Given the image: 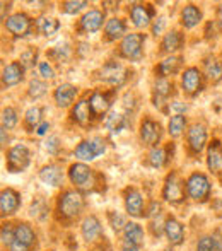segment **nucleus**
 <instances>
[{"label": "nucleus", "instance_id": "8", "mask_svg": "<svg viewBox=\"0 0 222 251\" xmlns=\"http://www.w3.org/2000/svg\"><path fill=\"white\" fill-rule=\"evenodd\" d=\"M185 185L176 173H169L163 186V199L169 203H179L185 199Z\"/></svg>", "mask_w": 222, "mask_h": 251}, {"label": "nucleus", "instance_id": "10", "mask_svg": "<svg viewBox=\"0 0 222 251\" xmlns=\"http://www.w3.org/2000/svg\"><path fill=\"white\" fill-rule=\"evenodd\" d=\"M161 135H163V130H161V125L156 122V120L146 118L140 122V140H142L146 146L149 147H157L161 140Z\"/></svg>", "mask_w": 222, "mask_h": 251}, {"label": "nucleus", "instance_id": "13", "mask_svg": "<svg viewBox=\"0 0 222 251\" xmlns=\"http://www.w3.org/2000/svg\"><path fill=\"white\" fill-rule=\"evenodd\" d=\"M181 87L188 96H195L202 89V72L197 67H190L181 75Z\"/></svg>", "mask_w": 222, "mask_h": 251}, {"label": "nucleus", "instance_id": "46", "mask_svg": "<svg viewBox=\"0 0 222 251\" xmlns=\"http://www.w3.org/2000/svg\"><path fill=\"white\" fill-rule=\"evenodd\" d=\"M164 27H166V17L164 16H159L156 21L152 23V34L154 36H159V34H163Z\"/></svg>", "mask_w": 222, "mask_h": 251}, {"label": "nucleus", "instance_id": "6", "mask_svg": "<svg viewBox=\"0 0 222 251\" xmlns=\"http://www.w3.org/2000/svg\"><path fill=\"white\" fill-rule=\"evenodd\" d=\"M104 151H106L104 140L101 137H94L91 140H82L75 147V157L79 161H94L101 154H104Z\"/></svg>", "mask_w": 222, "mask_h": 251}, {"label": "nucleus", "instance_id": "42", "mask_svg": "<svg viewBox=\"0 0 222 251\" xmlns=\"http://www.w3.org/2000/svg\"><path fill=\"white\" fill-rule=\"evenodd\" d=\"M21 63H23L24 69H29V67H34L38 63V50L33 47L26 48L23 53H21Z\"/></svg>", "mask_w": 222, "mask_h": 251}, {"label": "nucleus", "instance_id": "30", "mask_svg": "<svg viewBox=\"0 0 222 251\" xmlns=\"http://www.w3.org/2000/svg\"><path fill=\"white\" fill-rule=\"evenodd\" d=\"M14 234H16L17 241L29 246V248L36 243V234H34L33 227L26 222H19L17 226H14Z\"/></svg>", "mask_w": 222, "mask_h": 251}, {"label": "nucleus", "instance_id": "19", "mask_svg": "<svg viewBox=\"0 0 222 251\" xmlns=\"http://www.w3.org/2000/svg\"><path fill=\"white\" fill-rule=\"evenodd\" d=\"M164 234H166L168 241L173 246H179L185 241V227L179 221H176L174 217H168L164 221Z\"/></svg>", "mask_w": 222, "mask_h": 251}, {"label": "nucleus", "instance_id": "5", "mask_svg": "<svg viewBox=\"0 0 222 251\" xmlns=\"http://www.w3.org/2000/svg\"><path fill=\"white\" fill-rule=\"evenodd\" d=\"M69 179L75 188L89 190L94 185V171L84 162H75L69 168Z\"/></svg>", "mask_w": 222, "mask_h": 251}, {"label": "nucleus", "instance_id": "14", "mask_svg": "<svg viewBox=\"0 0 222 251\" xmlns=\"http://www.w3.org/2000/svg\"><path fill=\"white\" fill-rule=\"evenodd\" d=\"M24 67L21 62H10L2 69V86L3 87H14L23 82L24 79Z\"/></svg>", "mask_w": 222, "mask_h": 251}, {"label": "nucleus", "instance_id": "1", "mask_svg": "<svg viewBox=\"0 0 222 251\" xmlns=\"http://www.w3.org/2000/svg\"><path fill=\"white\" fill-rule=\"evenodd\" d=\"M56 208L63 219H75L84 210V197L77 190H65L58 197Z\"/></svg>", "mask_w": 222, "mask_h": 251}, {"label": "nucleus", "instance_id": "18", "mask_svg": "<svg viewBox=\"0 0 222 251\" xmlns=\"http://www.w3.org/2000/svg\"><path fill=\"white\" fill-rule=\"evenodd\" d=\"M130 21L135 27H147L152 21V9L147 3H135L130 9Z\"/></svg>", "mask_w": 222, "mask_h": 251}, {"label": "nucleus", "instance_id": "44", "mask_svg": "<svg viewBox=\"0 0 222 251\" xmlns=\"http://www.w3.org/2000/svg\"><path fill=\"white\" fill-rule=\"evenodd\" d=\"M0 239H2L3 246H10L16 239V234H14V227L10 224H3L2 231H0Z\"/></svg>", "mask_w": 222, "mask_h": 251}, {"label": "nucleus", "instance_id": "21", "mask_svg": "<svg viewBox=\"0 0 222 251\" xmlns=\"http://www.w3.org/2000/svg\"><path fill=\"white\" fill-rule=\"evenodd\" d=\"M77 94H79V89L74 84H62L55 89L53 100L58 108H69V106H72Z\"/></svg>", "mask_w": 222, "mask_h": 251}, {"label": "nucleus", "instance_id": "35", "mask_svg": "<svg viewBox=\"0 0 222 251\" xmlns=\"http://www.w3.org/2000/svg\"><path fill=\"white\" fill-rule=\"evenodd\" d=\"M186 130V116L185 115H173L168 123V133L173 139H178Z\"/></svg>", "mask_w": 222, "mask_h": 251}, {"label": "nucleus", "instance_id": "41", "mask_svg": "<svg viewBox=\"0 0 222 251\" xmlns=\"http://www.w3.org/2000/svg\"><path fill=\"white\" fill-rule=\"evenodd\" d=\"M87 5H89V2H84V0H69V2H63L60 9L65 14H69V16H75L80 10L86 9Z\"/></svg>", "mask_w": 222, "mask_h": 251}, {"label": "nucleus", "instance_id": "32", "mask_svg": "<svg viewBox=\"0 0 222 251\" xmlns=\"http://www.w3.org/2000/svg\"><path fill=\"white\" fill-rule=\"evenodd\" d=\"M203 70H205V77L210 80V82H219L222 80V62L217 58H207L205 65H203Z\"/></svg>", "mask_w": 222, "mask_h": 251}, {"label": "nucleus", "instance_id": "22", "mask_svg": "<svg viewBox=\"0 0 222 251\" xmlns=\"http://www.w3.org/2000/svg\"><path fill=\"white\" fill-rule=\"evenodd\" d=\"M89 106L93 116H104L111 108V101L110 96L106 93H101V91H94L89 98Z\"/></svg>", "mask_w": 222, "mask_h": 251}, {"label": "nucleus", "instance_id": "31", "mask_svg": "<svg viewBox=\"0 0 222 251\" xmlns=\"http://www.w3.org/2000/svg\"><path fill=\"white\" fill-rule=\"evenodd\" d=\"M123 239L133 243L140 248L144 245V229L137 222H126L125 229H123Z\"/></svg>", "mask_w": 222, "mask_h": 251}, {"label": "nucleus", "instance_id": "16", "mask_svg": "<svg viewBox=\"0 0 222 251\" xmlns=\"http://www.w3.org/2000/svg\"><path fill=\"white\" fill-rule=\"evenodd\" d=\"M21 205V195L12 188H3L0 193V212H2V217L7 215H12L17 212Z\"/></svg>", "mask_w": 222, "mask_h": 251}, {"label": "nucleus", "instance_id": "33", "mask_svg": "<svg viewBox=\"0 0 222 251\" xmlns=\"http://www.w3.org/2000/svg\"><path fill=\"white\" fill-rule=\"evenodd\" d=\"M36 26H38V31L47 38H51L53 34H56V31L60 29V23L55 17H40V19L36 21Z\"/></svg>", "mask_w": 222, "mask_h": 251}, {"label": "nucleus", "instance_id": "23", "mask_svg": "<svg viewBox=\"0 0 222 251\" xmlns=\"http://www.w3.org/2000/svg\"><path fill=\"white\" fill-rule=\"evenodd\" d=\"M173 94V82L164 77H159L156 79L154 82V98H152V102L156 108H161L164 101H168V98Z\"/></svg>", "mask_w": 222, "mask_h": 251}, {"label": "nucleus", "instance_id": "24", "mask_svg": "<svg viewBox=\"0 0 222 251\" xmlns=\"http://www.w3.org/2000/svg\"><path fill=\"white\" fill-rule=\"evenodd\" d=\"M183 41H185V38H183L181 31H178V29L168 31V33L163 36V41H161V51L173 55L174 51L181 50Z\"/></svg>", "mask_w": 222, "mask_h": 251}, {"label": "nucleus", "instance_id": "49", "mask_svg": "<svg viewBox=\"0 0 222 251\" xmlns=\"http://www.w3.org/2000/svg\"><path fill=\"white\" fill-rule=\"evenodd\" d=\"M9 250L10 251H29V246L23 245V243H19L17 239H14V243L9 246Z\"/></svg>", "mask_w": 222, "mask_h": 251}, {"label": "nucleus", "instance_id": "20", "mask_svg": "<svg viewBox=\"0 0 222 251\" xmlns=\"http://www.w3.org/2000/svg\"><path fill=\"white\" fill-rule=\"evenodd\" d=\"M63 178H65V175H63L62 168L56 164H47L40 171L41 181L48 186H53V188H58V186L63 185Z\"/></svg>", "mask_w": 222, "mask_h": 251}, {"label": "nucleus", "instance_id": "40", "mask_svg": "<svg viewBox=\"0 0 222 251\" xmlns=\"http://www.w3.org/2000/svg\"><path fill=\"white\" fill-rule=\"evenodd\" d=\"M17 122H19V116H17L16 109L10 108V106L2 109V128H5V130L14 128V126L17 125Z\"/></svg>", "mask_w": 222, "mask_h": 251}, {"label": "nucleus", "instance_id": "27", "mask_svg": "<svg viewBox=\"0 0 222 251\" xmlns=\"http://www.w3.org/2000/svg\"><path fill=\"white\" fill-rule=\"evenodd\" d=\"M207 166L212 173H219L222 169V144L219 140H214L209 144L207 149Z\"/></svg>", "mask_w": 222, "mask_h": 251}, {"label": "nucleus", "instance_id": "53", "mask_svg": "<svg viewBox=\"0 0 222 251\" xmlns=\"http://www.w3.org/2000/svg\"><path fill=\"white\" fill-rule=\"evenodd\" d=\"M0 133H2V146H5L7 140H9V137H7V130L2 128V130H0Z\"/></svg>", "mask_w": 222, "mask_h": 251}, {"label": "nucleus", "instance_id": "51", "mask_svg": "<svg viewBox=\"0 0 222 251\" xmlns=\"http://www.w3.org/2000/svg\"><path fill=\"white\" fill-rule=\"evenodd\" d=\"M48 128H50V123H48V122H43V123H41V125H40V126H38V128H36V135L43 137L45 133L48 132Z\"/></svg>", "mask_w": 222, "mask_h": 251}, {"label": "nucleus", "instance_id": "52", "mask_svg": "<svg viewBox=\"0 0 222 251\" xmlns=\"http://www.w3.org/2000/svg\"><path fill=\"white\" fill-rule=\"evenodd\" d=\"M217 24H219V27L222 31V3L219 5V9H217Z\"/></svg>", "mask_w": 222, "mask_h": 251}, {"label": "nucleus", "instance_id": "29", "mask_svg": "<svg viewBox=\"0 0 222 251\" xmlns=\"http://www.w3.org/2000/svg\"><path fill=\"white\" fill-rule=\"evenodd\" d=\"M70 116H72L74 122L79 123V125H87V122H89L91 116H93L89 101H87V100L77 101L75 106L72 108V111H70Z\"/></svg>", "mask_w": 222, "mask_h": 251}, {"label": "nucleus", "instance_id": "48", "mask_svg": "<svg viewBox=\"0 0 222 251\" xmlns=\"http://www.w3.org/2000/svg\"><path fill=\"white\" fill-rule=\"evenodd\" d=\"M169 108H173L176 111V115H183V113L188 109V106L185 104V102H179V101H173L169 102Z\"/></svg>", "mask_w": 222, "mask_h": 251}, {"label": "nucleus", "instance_id": "39", "mask_svg": "<svg viewBox=\"0 0 222 251\" xmlns=\"http://www.w3.org/2000/svg\"><path fill=\"white\" fill-rule=\"evenodd\" d=\"M48 91V86L45 80H40V79H33L29 82V87H27V94H29V98H33V100H40V98H43L45 94H47Z\"/></svg>", "mask_w": 222, "mask_h": 251}, {"label": "nucleus", "instance_id": "3", "mask_svg": "<svg viewBox=\"0 0 222 251\" xmlns=\"http://www.w3.org/2000/svg\"><path fill=\"white\" fill-rule=\"evenodd\" d=\"M31 162V152L24 144L10 147L5 154V164L9 173H23Z\"/></svg>", "mask_w": 222, "mask_h": 251}, {"label": "nucleus", "instance_id": "9", "mask_svg": "<svg viewBox=\"0 0 222 251\" xmlns=\"http://www.w3.org/2000/svg\"><path fill=\"white\" fill-rule=\"evenodd\" d=\"M99 79L103 82L110 84V86H122L126 80V69L118 62L110 60L108 63H104L99 70Z\"/></svg>", "mask_w": 222, "mask_h": 251}, {"label": "nucleus", "instance_id": "34", "mask_svg": "<svg viewBox=\"0 0 222 251\" xmlns=\"http://www.w3.org/2000/svg\"><path fill=\"white\" fill-rule=\"evenodd\" d=\"M41 116H43V109L40 106H33V108L27 109L26 115H24V125H26V128L29 132H34L43 123L41 122Z\"/></svg>", "mask_w": 222, "mask_h": 251}, {"label": "nucleus", "instance_id": "36", "mask_svg": "<svg viewBox=\"0 0 222 251\" xmlns=\"http://www.w3.org/2000/svg\"><path fill=\"white\" fill-rule=\"evenodd\" d=\"M125 123H126L125 116H123L120 111H111L110 115L104 118V126H106V128L113 133H118L120 130H123Z\"/></svg>", "mask_w": 222, "mask_h": 251}, {"label": "nucleus", "instance_id": "28", "mask_svg": "<svg viewBox=\"0 0 222 251\" xmlns=\"http://www.w3.org/2000/svg\"><path fill=\"white\" fill-rule=\"evenodd\" d=\"M181 63H183L181 56L169 55L168 58H164L163 62L157 65V74H159V77H164V79H168V77H173L174 74H178Z\"/></svg>", "mask_w": 222, "mask_h": 251}, {"label": "nucleus", "instance_id": "12", "mask_svg": "<svg viewBox=\"0 0 222 251\" xmlns=\"http://www.w3.org/2000/svg\"><path fill=\"white\" fill-rule=\"evenodd\" d=\"M207 128L202 123H193L192 126L186 132V140H188V147L192 149V152L200 154L207 146Z\"/></svg>", "mask_w": 222, "mask_h": 251}, {"label": "nucleus", "instance_id": "47", "mask_svg": "<svg viewBox=\"0 0 222 251\" xmlns=\"http://www.w3.org/2000/svg\"><path fill=\"white\" fill-rule=\"evenodd\" d=\"M45 147H47V151L50 152V154H56L60 149V139L58 137H50V139L47 140V144H45Z\"/></svg>", "mask_w": 222, "mask_h": 251}, {"label": "nucleus", "instance_id": "7", "mask_svg": "<svg viewBox=\"0 0 222 251\" xmlns=\"http://www.w3.org/2000/svg\"><path fill=\"white\" fill-rule=\"evenodd\" d=\"M3 26H5V29L16 38L27 36V34L31 33V29H33V23H31L29 16L24 12H16V14H12V16H9L3 21Z\"/></svg>", "mask_w": 222, "mask_h": 251}, {"label": "nucleus", "instance_id": "37", "mask_svg": "<svg viewBox=\"0 0 222 251\" xmlns=\"http://www.w3.org/2000/svg\"><path fill=\"white\" fill-rule=\"evenodd\" d=\"M147 161H149V164L152 166V168H163V166L168 162L166 149H163V147H152L149 152Z\"/></svg>", "mask_w": 222, "mask_h": 251}, {"label": "nucleus", "instance_id": "38", "mask_svg": "<svg viewBox=\"0 0 222 251\" xmlns=\"http://www.w3.org/2000/svg\"><path fill=\"white\" fill-rule=\"evenodd\" d=\"M197 251H222V243L214 236H203L197 243Z\"/></svg>", "mask_w": 222, "mask_h": 251}, {"label": "nucleus", "instance_id": "50", "mask_svg": "<svg viewBox=\"0 0 222 251\" xmlns=\"http://www.w3.org/2000/svg\"><path fill=\"white\" fill-rule=\"evenodd\" d=\"M140 248L137 245H133V243H130V241H125L123 239L122 241V251H139Z\"/></svg>", "mask_w": 222, "mask_h": 251}, {"label": "nucleus", "instance_id": "25", "mask_svg": "<svg viewBox=\"0 0 222 251\" xmlns=\"http://www.w3.org/2000/svg\"><path fill=\"white\" fill-rule=\"evenodd\" d=\"M104 34H106V40L110 41L123 40L126 36V24L120 17H111L104 24Z\"/></svg>", "mask_w": 222, "mask_h": 251}, {"label": "nucleus", "instance_id": "17", "mask_svg": "<svg viewBox=\"0 0 222 251\" xmlns=\"http://www.w3.org/2000/svg\"><path fill=\"white\" fill-rule=\"evenodd\" d=\"M125 208L126 214L132 217H142L144 215V197L137 188H128L125 192Z\"/></svg>", "mask_w": 222, "mask_h": 251}, {"label": "nucleus", "instance_id": "45", "mask_svg": "<svg viewBox=\"0 0 222 251\" xmlns=\"http://www.w3.org/2000/svg\"><path fill=\"white\" fill-rule=\"evenodd\" d=\"M38 70H40V75L43 77L45 80H53L55 79V70L48 62L38 63Z\"/></svg>", "mask_w": 222, "mask_h": 251}, {"label": "nucleus", "instance_id": "26", "mask_svg": "<svg viewBox=\"0 0 222 251\" xmlns=\"http://www.w3.org/2000/svg\"><path fill=\"white\" fill-rule=\"evenodd\" d=\"M202 23V10L195 3H186L181 9V24L186 29H193Z\"/></svg>", "mask_w": 222, "mask_h": 251}, {"label": "nucleus", "instance_id": "43", "mask_svg": "<svg viewBox=\"0 0 222 251\" xmlns=\"http://www.w3.org/2000/svg\"><path fill=\"white\" fill-rule=\"evenodd\" d=\"M108 219H110L111 227L115 229L116 232H120V231H123V229H125L126 222H125V217H123L122 214H118V212H115V210H110V214H108Z\"/></svg>", "mask_w": 222, "mask_h": 251}, {"label": "nucleus", "instance_id": "2", "mask_svg": "<svg viewBox=\"0 0 222 251\" xmlns=\"http://www.w3.org/2000/svg\"><path fill=\"white\" fill-rule=\"evenodd\" d=\"M185 188H186V195L195 201H205L210 197V192H212L210 179L203 173H192L186 178Z\"/></svg>", "mask_w": 222, "mask_h": 251}, {"label": "nucleus", "instance_id": "15", "mask_svg": "<svg viewBox=\"0 0 222 251\" xmlns=\"http://www.w3.org/2000/svg\"><path fill=\"white\" fill-rule=\"evenodd\" d=\"M80 232L86 243H96L103 234V226L96 215H87L80 224Z\"/></svg>", "mask_w": 222, "mask_h": 251}, {"label": "nucleus", "instance_id": "4", "mask_svg": "<svg viewBox=\"0 0 222 251\" xmlns=\"http://www.w3.org/2000/svg\"><path fill=\"white\" fill-rule=\"evenodd\" d=\"M144 43H146V36L140 33H130L120 43V55L126 60H140L142 58Z\"/></svg>", "mask_w": 222, "mask_h": 251}, {"label": "nucleus", "instance_id": "11", "mask_svg": "<svg viewBox=\"0 0 222 251\" xmlns=\"http://www.w3.org/2000/svg\"><path fill=\"white\" fill-rule=\"evenodd\" d=\"M103 24H106V23H104V12H103V10H99V9L87 10V12L84 14V16L80 17V21H79L80 31H82V33H87V34L98 33V31L103 27Z\"/></svg>", "mask_w": 222, "mask_h": 251}]
</instances>
